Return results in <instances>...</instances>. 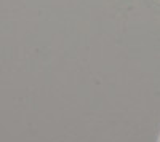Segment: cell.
Instances as JSON below:
<instances>
[{
  "mask_svg": "<svg viewBox=\"0 0 160 142\" xmlns=\"http://www.w3.org/2000/svg\"><path fill=\"white\" fill-rule=\"evenodd\" d=\"M158 142H160V140H158Z\"/></svg>",
  "mask_w": 160,
  "mask_h": 142,
  "instance_id": "cell-1",
  "label": "cell"
}]
</instances>
